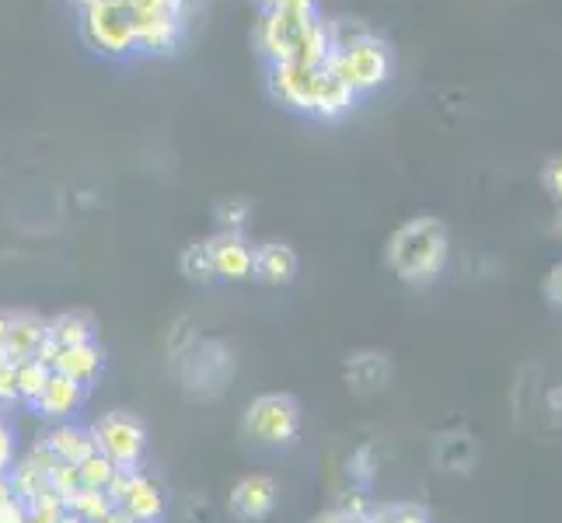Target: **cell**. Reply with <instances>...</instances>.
Instances as JSON below:
<instances>
[{"instance_id": "8", "label": "cell", "mask_w": 562, "mask_h": 523, "mask_svg": "<svg viewBox=\"0 0 562 523\" xmlns=\"http://www.w3.org/2000/svg\"><path fill=\"white\" fill-rule=\"evenodd\" d=\"M307 22H312V18H297V14H283V11H259L256 49H259L262 60L269 67L294 60V46H297V38H301Z\"/></svg>"}, {"instance_id": "9", "label": "cell", "mask_w": 562, "mask_h": 523, "mask_svg": "<svg viewBox=\"0 0 562 523\" xmlns=\"http://www.w3.org/2000/svg\"><path fill=\"white\" fill-rule=\"evenodd\" d=\"M227 507L238 520H266L277 507V481L269 475H245L227 496Z\"/></svg>"}, {"instance_id": "17", "label": "cell", "mask_w": 562, "mask_h": 523, "mask_svg": "<svg viewBox=\"0 0 562 523\" xmlns=\"http://www.w3.org/2000/svg\"><path fill=\"white\" fill-rule=\"evenodd\" d=\"M120 510L133 520V523H161L165 520V492L154 478H140L137 486L130 489V496L120 502Z\"/></svg>"}, {"instance_id": "42", "label": "cell", "mask_w": 562, "mask_h": 523, "mask_svg": "<svg viewBox=\"0 0 562 523\" xmlns=\"http://www.w3.org/2000/svg\"><path fill=\"white\" fill-rule=\"evenodd\" d=\"M8 499H14V486H11V475L0 471V502H8Z\"/></svg>"}, {"instance_id": "46", "label": "cell", "mask_w": 562, "mask_h": 523, "mask_svg": "<svg viewBox=\"0 0 562 523\" xmlns=\"http://www.w3.org/2000/svg\"><path fill=\"white\" fill-rule=\"evenodd\" d=\"M549 405H552V409H559V405H562V387H559V391H552V395H549Z\"/></svg>"}, {"instance_id": "38", "label": "cell", "mask_w": 562, "mask_h": 523, "mask_svg": "<svg viewBox=\"0 0 562 523\" xmlns=\"http://www.w3.org/2000/svg\"><path fill=\"white\" fill-rule=\"evenodd\" d=\"M32 360H38L43 366H49V371H56V360H60V345H56L53 339H46L43 345H38V353Z\"/></svg>"}, {"instance_id": "27", "label": "cell", "mask_w": 562, "mask_h": 523, "mask_svg": "<svg viewBox=\"0 0 562 523\" xmlns=\"http://www.w3.org/2000/svg\"><path fill=\"white\" fill-rule=\"evenodd\" d=\"M49 486H53L56 496H60V499L67 502L70 496H77V492L85 489L81 468H77V464H67V461H56V468L49 471Z\"/></svg>"}, {"instance_id": "45", "label": "cell", "mask_w": 562, "mask_h": 523, "mask_svg": "<svg viewBox=\"0 0 562 523\" xmlns=\"http://www.w3.org/2000/svg\"><path fill=\"white\" fill-rule=\"evenodd\" d=\"M251 4H256L259 11H273V4H277V0H251Z\"/></svg>"}, {"instance_id": "5", "label": "cell", "mask_w": 562, "mask_h": 523, "mask_svg": "<svg viewBox=\"0 0 562 523\" xmlns=\"http://www.w3.org/2000/svg\"><path fill=\"white\" fill-rule=\"evenodd\" d=\"M91 436H94L99 454H105L115 468H133V464H140V457L147 451L144 422L130 412H105L91 425Z\"/></svg>"}, {"instance_id": "26", "label": "cell", "mask_w": 562, "mask_h": 523, "mask_svg": "<svg viewBox=\"0 0 562 523\" xmlns=\"http://www.w3.org/2000/svg\"><path fill=\"white\" fill-rule=\"evenodd\" d=\"M81 468V481H85V489H109V481H112V475H115V464L105 457V454H91L88 461H81L77 464Z\"/></svg>"}, {"instance_id": "19", "label": "cell", "mask_w": 562, "mask_h": 523, "mask_svg": "<svg viewBox=\"0 0 562 523\" xmlns=\"http://www.w3.org/2000/svg\"><path fill=\"white\" fill-rule=\"evenodd\" d=\"M49 339L60 349H74V345H88L94 342V318L85 311H64L49 318Z\"/></svg>"}, {"instance_id": "4", "label": "cell", "mask_w": 562, "mask_h": 523, "mask_svg": "<svg viewBox=\"0 0 562 523\" xmlns=\"http://www.w3.org/2000/svg\"><path fill=\"white\" fill-rule=\"evenodd\" d=\"M245 433L262 447H290L301 433V401L283 391L251 398L245 409Z\"/></svg>"}, {"instance_id": "47", "label": "cell", "mask_w": 562, "mask_h": 523, "mask_svg": "<svg viewBox=\"0 0 562 523\" xmlns=\"http://www.w3.org/2000/svg\"><path fill=\"white\" fill-rule=\"evenodd\" d=\"M29 523H35V520H32V516H29Z\"/></svg>"}, {"instance_id": "3", "label": "cell", "mask_w": 562, "mask_h": 523, "mask_svg": "<svg viewBox=\"0 0 562 523\" xmlns=\"http://www.w3.org/2000/svg\"><path fill=\"white\" fill-rule=\"evenodd\" d=\"M81 35L91 53L105 56L112 64H123L140 56L137 25H133L130 0H102L99 8L81 11Z\"/></svg>"}, {"instance_id": "7", "label": "cell", "mask_w": 562, "mask_h": 523, "mask_svg": "<svg viewBox=\"0 0 562 523\" xmlns=\"http://www.w3.org/2000/svg\"><path fill=\"white\" fill-rule=\"evenodd\" d=\"M322 84V67H304V64H277L269 67V94L290 112L307 115L312 120L315 99Z\"/></svg>"}, {"instance_id": "13", "label": "cell", "mask_w": 562, "mask_h": 523, "mask_svg": "<svg viewBox=\"0 0 562 523\" xmlns=\"http://www.w3.org/2000/svg\"><path fill=\"white\" fill-rule=\"evenodd\" d=\"M46 339H49V318H38L35 311H11V332L4 342V356L11 363L32 360Z\"/></svg>"}, {"instance_id": "16", "label": "cell", "mask_w": 562, "mask_h": 523, "mask_svg": "<svg viewBox=\"0 0 562 523\" xmlns=\"http://www.w3.org/2000/svg\"><path fill=\"white\" fill-rule=\"evenodd\" d=\"M353 109H357V94L346 88L339 77H333L322 67V84H318V99H315L312 120H318V123H339Z\"/></svg>"}, {"instance_id": "30", "label": "cell", "mask_w": 562, "mask_h": 523, "mask_svg": "<svg viewBox=\"0 0 562 523\" xmlns=\"http://www.w3.org/2000/svg\"><path fill=\"white\" fill-rule=\"evenodd\" d=\"M336 513L350 516V520H371L374 502H371V496H367L363 489H350V492H342V496H339Z\"/></svg>"}, {"instance_id": "11", "label": "cell", "mask_w": 562, "mask_h": 523, "mask_svg": "<svg viewBox=\"0 0 562 523\" xmlns=\"http://www.w3.org/2000/svg\"><path fill=\"white\" fill-rule=\"evenodd\" d=\"M85 398H88V387L67 380L64 374H53L46 391L38 395V401L32 405V409L49 422H70L77 412L85 409Z\"/></svg>"}, {"instance_id": "18", "label": "cell", "mask_w": 562, "mask_h": 523, "mask_svg": "<svg viewBox=\"0 0 562 523\" xmlns=\"http://www.w3.org/2000/svg\"><path fill=\"white\" fill-rule=\"evenodd\" d=\"M333 56V38H328V25L325 18H312V22L304 25L297 46H294V60L290 64H304V67H325V60Z\"/></svg>"}, {"instance_id": "23", "label": "cell", "mask_w": 562, "mask_h": 523, "mask_svg": "<svg viewBox=\"0 0 562 523\" xmlns=\"http://www.w3.org/2000/svg\"><path fill=\"white\" fill-rule=\"evenodd\" d=\"M67 513L81 516L85 523H102L112 513V499L102 489H81L67 499Z\"/></svg>"}, {"instance_id": "10", "label": "cell", "mask_w": 562, "mask_h": 523, "mask_svg": "<svg viewBox=\"0 0 562 523\" xmlns=\"http://www.w3.org/2000/svg\"><path fill=\"white\" fill-rule=\"evenodd\" d=\"M210 241V255H213V273L217 280L238 283L251 276V259H256V248L248 245L245 235H213Z\"/></svg>"}, {"instance_id": "37", "label": "cell", "mask_w": 562, "mask_h": 523, "mask_svg": "<svg viewBox=\"0 0 562 523\" xmlns=\"http://www.w3.org/2000/svg\"><path fill=\"white\" fill-rule=\"evenodd\" d=\"M11 464H14V433H11V425L0 419V471H11Z\"/></svg>"}, {"instance_id": "34", "label": "cell", "mask_w": 562, "mask_h": 523, "mask_svg": "<svg viewBox=\"0 0 562 523\" xmlns=\"http://www.w3.org/2000/svg\"><path fill=\"white\" fill-rule=\"evenodd\" d=\"M18 398V380H14V363L8 356H0V405H14Z\"/></svg>"}, {"instance_id": "28", "label": "cell", "mask_w": 562, "mask_h": 523, "mask_svg": "<svg viewBox=\"0 0 562 523\" xmlns=\"http://www.w3.org/2000/svg\"><path fill=\"white\" fill-rule=\"evenodd\" d=\"M248 217H251V209L245 200H227L217 206V230L221 235H245Z\"/></svg>"}, {"instance_id": "1", "label": "cell", "mask_w": 562, "mask_h": 523, "mask_svg": "<svg viewBox=\"0 0 562 523\" xmlns=\"http://www.w3.org/2000/svg\"><path fill=\"white\" fill-rule=\"evenodd\" d=\"M448 227L437 217H416L402 224L387 241V262L405 286H430L448 262Z\"/></svg>"}, {"instance_id": "2", "label": "cell", "mask_w": 562, "mask_h": 523, "mask_svg": "<svg viewBox=\"0 0 562 523\" xmlns=\"http://www.w3.org/2000/svg\"><path fill=\"white\" fill-rule=\"evenodd\" d=\"M325 70L339 77L357 99H363V94H374L378 88L387 84V77H392V49H387L381 35L371 32L346 49H333V56L325 60Z\"/></svg>"}, {"instance_id": "24", "label": "cell", "mask_w": 562, "mask_h": 523, "mask_svg": "<svg viewBox=\"0 0 562 523\" xmlns=\"http://www.w3.org/2000/svg\"><path fill=\"white\" fill-rule=\"evenodd\" d=\"M367 523H434V516L419 502H381Z\"/></svg>"}, {"instance_id": "21", "label": "cell", "mask_w": 562, "mask_h": 523, "mask_svg": "<svg viewBox=\"0 0 562 523\" xmlns=\"http://www.w3.org/2000/svg\"><path fill=\"white\" fill-rule=\"evenodd\" d=\"M53 371L49 366H43L38 360H18L14 363V380H18V398H22L25 405H35L38 395L46 391Z\"/></svg>"}, {"instance_id": "35", "label": "cell", "mask_w": 562, "mask_h": 523, "mask_svg": "<svg viewBox=\"0 0 562 523\" xmlns=\"http://www.w3.org/2000/svg\"><path fill=\"white\" fill-rule=\"evenodd\" d=\"M0 523H29V502L18 496L0 502Z\"/></svg>"}, {"instance_id": "20", "label": "cell", "mask_w": 562, "mask_h": 523, "mask_svg": "<svg viewBox=\"0 0 562 523\" xmlns=\"http://www.w3.org/2000/svg\"><path fill=\"white\" fill-rule=\"evenodd\" d=\"M346 377H350L357 391H378L387 380V360L381 353H357L346 363Z\"/></svg>"}, {"instance_id": "36", "label": "cell", "mask_w": 562, "mask_h": 523, "mask_svg": "<svg viewBox=\"0 0 562 523\" xmlns=\"http://www.w3.org/2000/svg\"><path fill=\"white\" fill-rule=\"evenodd\" d=\"M273 11L297 14V18H315L318 14V0H277Z\"/></svg>"}, {"instance_id": "14", "label": "cell", "mask_w": 562, "mask_h": 523, "mask_svg": "<svg viewBox=\"0 0 562 523\" xmlns=\"http://www.w3.org/2000/svg\"><path fill=\"white\" fill-rule=\"evenodd\" d=\"M53 374H64L67 380L91 387L105 374V349L99 342H88V345H74V349H60V360H56V371Z\"/></svg>"}, {"instance_id": "43", "label": "cell", "mask_w": 562, "mask_h": 523, "mask_svg": "<svg viewBox=\"0 0 562 523\" xmlns=\"http://www.w3.org/2000/svg\"><path fill=\"white\" fill-rule=\"evenodd\" d=\"M8 332H11V311H0V349L8 342Z\"/></svg>"}, {"instance_id": "33", "label": "cell", "mask_w": 562, "mask_h": 523, "mask_svg": "<svg viewBox=\"0 0 562 523\" xmlns=\"http://www.w3.org/2000/svg\"><path fill=\"white\" fill-rule=\"evenodd\" d=\"M541 185H546V192L555 203H562V154H555V158L541 168Z\"/></svg>"}, {"instance_id": "41", "label": "cell", "mask_w": 562, "mask_h": 523, "mask_svg": "<svg viewBox=\"0 0 562 523\" xmlns=\"http://www.w3.org/2000/svg\"><path fill=\"white\" fill-rule=\"evenodd\" d=\"M315 523H367V520H350V516H342V513H336V510H328V513H322Z\"/></svg>"}, {"instance_id": "22", "label": "cell", "mask_w": 562, "mask_h": 523, "mask_svg": "<svg viewBox=\"0 0 562 523\" xmlns=\"http://www.w3.org/2000/svg\"><path fill=\"white\" fill-rule=\"evenodd\" d=\"M8 475H11L14 496H18V499H25V502H35V499H43V496L53 492L49 475H46V471H38V468H32L29 461H18Z\"/></svg>"}, {"instance_id": "31", "label": "cell", "mask_w": 562, "mask_h": 523, "mask_svg": "<svg viewBox=\"0 0 562 523\" xmlns=\"http://www.w3.org/2000/svg\"><path fill=\"white\" fill-rule=\"evenodd\" d=\"M140 478H144V468H140V464H133V468H115V475H112V481H109V489H105V496L112 499V507H120V502L130 496V489L137 486Z\"/></svg>"}, {"instance_id": "44", "label": "cell", "mask_w": 562, "mask_h": 523, "mask_svg": "<svg viewBox=\"0 0 562 523\" xmlns=\"http://www.w3.org/2000/svg\"><path fill=\"white\" fill-rule=\"evenodd\" d=\"M67 4L77 11V14H81V11H91V8H99L102 4V0H67Z\"/></svg>"}, {"instance_id": "6", "label": "cell", "mask_w": 562, "mask_h": 523, "mask_svg": "<svg viewBox=\"0 0 562 523\" xmlns=\"http://www.w3.org/2000/svg\"><path fill=\"white\" fill-rule=\"evenodd\" d=\"M133 8V4H130ZM189 11L182 8H158L137 11L133 8V25H137V46L144 56H168L179 53L189 35Z\"/></svg>"}, {"instance_id": "29", "label": "cell", "mask_w": 562, "mask_h": 523, "mask_svg": "<svg viewBox=\"0 0 562 523\" xmlns=\"http://www.w3.org/2000/svg\"><path fill=\"white\" fill-rule=\"evenodd\" d=\"M325 25H328V38H333V49H346L350 43H357V38L371 35V29L357 22V18H336V22H325Z\"/></svg>"}, {"instance_id": "25", "label": "cell", "mask_w": 562, "mask_h": 523, "mask_svg": "<svg viewBox=\"0 0 562 523\" xmlns=\"http://www.w3.org/2000/svg\"><path fill=\"white\" fill-rule=\"evenodd\" d=\"M179 265H182L186 280H192V283H213V280H217V273H213V255H210V241L189 245V248L182 251Z\"/></svg>"}, {"instance_id": "32", "label": "cell", "mask_w": 562, "mask_h": 523, "mask_svg": "<svg viewBox=\"0 0 562 523\" xmlns=\"http://www.w3.org/2000/svg\"><path fill=\"white\" fill-rule=\"evenodd\" d=\"M67 513V502L56 496V492H49V496H43V499H35V502H29V516L35 520V523H60V516Z\"/></svg>"}, {"instance_id": "40", "label": "cell", "mask_w": 562, "mask_h": 523, "mask_svg": "<svg viewBox=\"0 0 562 523\" xmlns=\"http://www.w3.org/2000/svg\"><path fill=\"white\" fill-rule=\"evenodd\" d=\"M353 464H357V468H353V475H357L360 481H367V478L374 475V468H371V454H367V451H360V454L353 457Z\"/></svg>"}, {"instance_id": "39", "label": "cell", "mask_w": 562, "mask_h": 523, "mask_svg": "<svg viewBox=\"0 0 562 523\" xmlns=\"http://www.w3.org/2000/svg\"><path fill=\"white\" fill-rule=\"evenodd\" d=\"M546 294H549V300H552L555 307H562V265L552 269V276H549V283H546Z\"/></svg>"}, {"instance_id": "12", "label": "cell", "mask_w": 562, "mask_h": 523, "mask_svg": "<svg viewBox=\"0 0 562 523\" xmlns=\"http://www.w3.org/2000/svg\"><path fill=\"white\" fill-rule=\"evenodd\" d=\"M297 251L283 245V241H269L256 248V259H251V280H259L266 286H286L297 280Z\"/></svg>"}, {"instance_id": "15", "label": "cell", "mask_w": 562, "mask_h": 523, "mask_svg": "<svg viewBox=\"0 0 562 523\" xmlns=\"http://www.w3.org/2000/svg\"><path fill=\"white\" fill-rule=\"evenodd\" d=\"M38 443L49 447L56 454V461H67V464H81L91 454H99L91 430H85V425H77V422H53V430Z\"/></svg>"}]
</instances>
